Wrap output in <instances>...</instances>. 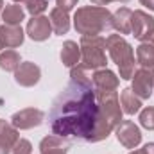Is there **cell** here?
Segmentation results:
<instances>
[{"mask_svg": "<svg viewBox=\"0 0 154 154\" xmlns=\"http://www.w3.org/2000/svg\"><path fill=\"white\" fill-rule=\"evenodd\" d=\"M48 120L52 133L61 138L91 140L99 120V106L93 82L86 75V70L81 66L70 68V82L54 99Z\"/></svg>", "mask_w": 154, "mask_h": 154, "instance_id": "1", "label": "cell"}, {"mask_svg": "<svg viewBox=\"0 0 154 154\" xmlns=\"http://www.w3.org/2000/svg\"><path fill=\"white\" fill-rule=\"evenodd\" d=\"M95 99H97V106H99V120H97V127L90 140L91 143L106 140L115 131L116 125L122 122V108H120L118 91L95 90Z\"/></svg>", "mask_w": 154, "mask_h": 154, "instance_id": "2", "label": "cell"}, {"mask_svg": "<svg viewBox=\"0 0 154 154\" xmlns=\"http://www.w3.org/2000/svg\"><path fill=\"white\" fill-rule=\"evenodd\" d=\"M113 14L108 7L100 5H84L79 7L74 14V27L81 36H100L111 27Z\"/></svg>", "mask_w": 154, "mask_h": 154, "instance_id": "3", "label": "cell"}, {"mask_svg": "<svg viewBox=\"0 0 154 154\" xmlns=\"http://www.w3.org/2000/svg\"><path fill=\"white\" fill-rule=\"evenodd\" d=\"M106 50L120 70V79L129 81L134 74V65H136L134 50H133L131 43L122 34H109L106 38Z\"/></svg>", "mask_w": 154, "mask_h": 154, "instance_id": "4", "label": "cell"}, {"mask_svg": "<svg viewBox=\"0 0 154 154\" xmlns=\"http://www.w3.org/2000/svg\"><path fill=\"white\" fill-rule=\"evenodd\" d=\"M81 61L77 66L82 70H100L106 68V38L102 36H81Z\"/></svg>", "mask_w": 154, "mask_h": 154, "instance_id": "5", "label": "cell"}, {"mask_svg": "<svg viewBox=\"0 0 154 154\" xmlns=\"http://www.w3.org/2000/svg\"><path fill=\"white\" fill-rule=\"evenodd\" d=\"M131 34L138 41H149L154 36V16H151L149 13L136 9L133 11L131 16Z\"/></svg>", "mask_w": 154, "mask_h": 154, "instance_id": "6", "label": "cell"}, {"mask_svg": "<svg viewBox=\"0 0 154 154\" xmlns=\"http://www.w3.org/2000/svg\"><path fill=\"white\" fill-rule=\"evenodd\" d=\"M115 134L125 149H136L142 143V131L133 120H122L115 127Z\"/></svg>", "mask_w": 154, "mask_h": 154, "instance_id": "7", "label": "cell"}, {"mask_svg": "<svg viewBox=\"0 0 154 154\" xmlns=\"http://www.w3.org/2000/svg\"><path fill=\"white\" fill-rule=\"evenodd\" d=\"M133 93L142 99V100H147L154 91V72L152 70H147V68H140V70H134L133 74Z\"/></svg>", "mask_w": 154, "mask_h": 154, "instance_id": "8", "label": "cell"}, {"mask_svg": "<svg viewBox=\"0 0 154 154\" xmlns=\"http://www.w3.org/2000/svg\"><path fill=\"white\" fill-rule=\"evenodd\" d=\"M43 120H45V113L41 109H38V108H25V109L16 111L11 116V124L16 129H20V131H27V129L38 127V125L43 124Z\"/></svg>", "mask_w": 154, "mask_h": 154, "instance_id": "9", "label": "cell"}, {"mask_svg": "<svg viewBox=\"0 0 154 154\" xmlns=\"http://www.w3.org/2000/svg\"><path fill=\"white\" fill-rule=\"evenodd\" d=\"M41 79V68H39L36 63L32 61H25V63H20V66L16 68L14 72V81L16 84L23 86V88H32L36 86Z\"/></svg>", "mask_w": 154, "mask_h": 154, "instance_id": "10", "label": "cell"}, {"mask_svg": "<svg viewBox=\"0 0 154 154\" xmlns=\"http://www.w3.org/2000/svg\"><path fill=\"white\" fill-rule=\"evenodd\" d=\"M25 32H27V36L32 41H45V39H48L50 34H52V25H50L48 16H43V14L32 16L27 22Z\"/></svg>", "mask_w": 154, "mask_h": 154, "instance_id": "11", "label": "cell"}, {"mask_svg": "<svg viewBox=\"0 0 154 154\" xmlns=\"http://www.w3.org/2000/svg\"><path fill=\"white\" fill-rule=\"evenodd\" d=\"M91 82H93V90L116 91V90H118V84H120V79L116 77L115 72H111V70H108V68H100V70H95V72H93Z\"/></svg>", "mask_w": 154, "mask_h": 154, "instance_id": "12", "label": "cell"}, {"mask_svg": "<svg viewBox=\"0 0 154 154\" xmlns=\"http://www.w3.org/2000/svg\"><path fill=\"white\" fill-rule=\"evenodd\" d=\"M25 32L20 25H0V43L5 48H16L23 43Z\"/></svg>", "mask_w": 154, "mask_h": 154, "instance_id": "13", "label": "cell"}, {"mask_svg": "<svg viewBox=\"0 0 154 154\" xmlns=\"http://www.w3.org/2000/svg\"><path fill=\"white\" fill-rule=\"evenodd\" d=\"M68 147L70 145L61 136L50 134V136H45L39 142V154H66Z\"/></svg>", "mask_w": 154, "mask_h": 154, "instance_id": "14", "label": "cell"}, {"mask_svg": "<svg viewBox=\"0 0 154 154\" xmlns=\"http://www.w3.org/2000/svg\"><path fill=\"white\" fill-rule=\"evenodd\" d=\"M50 25H52V31L57 34V36H63L70 31V16H68V11L61 9V7H54L50 11Z\"/></svg>", "mask_w": 154, "mask_h": 154, "instance_id": "15", "label": "cell"}, {"mask_svg": "<svg viewBox=\"0 0 154 154\" xmlns=\"http://www.w3.org/2000/svg\"><path fill=\"white\" fill-rule=\"evenodd\" d=\"M131 16H133V11L129 7L116 9L111 18V27L118 34H131Z\"/></svg>", "mask_w": 154, "mask_h": 154, "instance_id": "16", "label": "cell"}, {"mask_svg": "<svg viewBox=\"0 0 154 154\" xmlns=\"http://www.w3.org/2000/svg\"><path fill=\"white\" fill-rule=\"evenodd\" d=\"M59 56H61V63L66 68H74V66L79 65V61H81V47L77 45L75 41L68 39V41L63 43Z\"/></svg>", "mask_w": 154, "mask_h": 154, "instance_id": "17", "label": "cell"}, {"mask_svg": "<svg viewBox=\"0 0 154 154\" xmlns=\"http://www.w3.org/2000/svg\"><path fill=\"white\" fill-rule=\"evenodd\" d=\"M16 140H18V129L9 122L0 120V154H7V151L13 147Z\"/></svg>", "mask_w": 154, "mask_h": 154, "instance_id": "18", "label": "cell"}, {"mask_svg": "<svg viewBox=\"0 0 154 154\" xmlns=\"http://www.w3.org/2000/svg\"><path fill=\"white\" fill-rule=\"evenodd\" d=\"M0 20L5 23V25H20L23 20H25V9L13 2V4H7L4 9H2V14H0Z\"/></svg>", "mask_w": 154, "mask_h": 154, "instance_id": "19", "label": "cell"}, {"mask_svg": "<svg viewBox=\"0 0 154 154\" xmlns=\"http://www.w3.org/2000/svg\"><path fill=\"white\" fill-rule=\"evenodd\" d=\"M120 108L125 115H136L142 109V99H138L131 88H125L120 91Z\"/></svg>", "mask_w": 154, "mask_h": 154, "instance_id": "20", "label": "cell"}, {"mask_svg": "<svg viewBox=\"0 0 154 154\" xmlns=\"http://www.w3.org/2000/svg\"><path fill=\"white\" fill-rule=\"evenodd\" d=\"M136 63L142 68H147V70L154 72V45L151 41L140 43V47L136 48Z\"/></svg>", "mask_w": 154, "mask_h": 154, "instance_id": "21", "label": "cell"}, {"mask_svg": "<svg viewBox=\"0 0 154 154\" xmlns=\"http://www.w3.org/2000/svg\"><path fill=\"white\" fill-rule=\"evenodd\" d=\"M22 59H20V54L13 48H7L4 52H0V68L4 72H16V68L20 66Z\"/></svg>", "mask_w": 154, "mask_h": 154, "instance_id": "22", "label": "cell"}, {"mask_svg": "<svg viewBox=\"0 0 154 154\" xmlns=\"http://www.w3.org/2000/svg\"><path fill=\"white\" fill-rule=\"evenodd\" d=\"M23 5H25V11L32 16H39L47 11L48 7V0H23Z\"/></svg>", "mask_w": 154, "mask_h": 154, "instance_id": "23", "label": "cell"}, {"mask_svg": "<svg viewBox=\"0 0 154 154\" xmlns=\"http://www.w3.org/2000/svg\"><path fill=\"white\" fill-rule=\"evenodd\" d=\"M140 125L143 129H149V131H154V106H147L143 109H140Z\"/></svg>", "mask_w": 154, "mask_h": 154, "instance_id": "24", "label": "cell"}, {"mask_svg": "<svg viewBox=\"0 0 154 154\" xmlns=\"http://www.w3.org/2000/svg\"><path fill=\"white\" fill-rule=\"evenodd\" d=\"M31 152H32V145L25 138H18L13 143V147L7 151V154H31Z\"/></svg>", "mask_w": 154, "mask_h": 154, "instance_id": "25", "label": "cell"}, {"mask_svg": "<svg viewBox=\"0 0 154 154\" xmlns=\"http://www.w3.org/2000/svg\"><path fill=\"white\" fill-rule=\"evenodd\" d=\"M77 2H79V0H56L57 7H61V9H65V11H72L77 5Z\"/></svg>", "mask_w": 154, "mask_h": 154, "instance_id": "26", "label": "cell"}, {"mask_svg": "<svg viewBox=\"0 0 154 154\" xmlns=\"http://www.w3.org/2000/svg\"><path fill=\"white\" fill-rule=\"evenodd\" d=\"M129 154H154V142L145 143L142 149H138V151H131Z\"/></svg>", "mask_w": 154, "mask_h": 154, "instance_id": "27", "label": "cell"}, {"mask_svg": "<svg viewBox=\"0 0 154 154\" xmlns=\"http://www.w3.org/2000/svg\"><path fill=\"white\" fill-rule=\"evenodd\" d=\"M93 5H100V7H104V5H108V4H111V2H120V4H127V2H131V0H90Z\"/></svg>", "mask_w": 154, "mask_h": 154, "instance_id": "28", "label": "cell"}, {"mask_svg": "<svg viewBox=\"0 0 154 154\" xmlns=\"http://www.w3.org/2000/svg\"><path fill=\"white\" fill-rule=\"evenodd\" d=\"M140 4L143 7H147L149 11H154V0H140Z\"/></svg>", "mask_w": 154, "mask_h": 154, "instance_id": "29", "label": "cell"}, {"mask_svg": "<svg viewBox=\"0 0 154 154\" xmlns=\"http://www.w3.org/2000/svg\"><path fill=\"white\" fill-rule=\"evenodd\" d=\"M2 9H4V0H0V14H2Z\"/></svg>", "mask_w": 154, "mask_h": 154, "instance_id": "30", "label": "cell"}, {"mask_svg": "<svg viewBox=\"0 0 154 154\" xmlns=\"http://www.w3.org/2000/svg\"><path fill=\"white\" fill-rule=\"evenodd\" d=\"M149 41H151V43H152V45H154V36H152V38H151V39H149Z\"/></svg>", "mask_w": 154, "mask_h": 154, "instance_id": "31", "label": "cell"}, {"mask_svg": "<svg viewBox=\"0 0 154 154\" xmlns=\"http://www.w3.org/2000/svg\"><path fill=\"white\" fill-rule=\"evenodd\" d=\"M13 2H16V4H18V2H23V0H13Z\"/></svg>", "mask_w": 154, "mask_h": 154, "instance_id": "32", "label": "cell"}, {"mask_svg": "<svg viewBox=\"0 0 154 154\" xmlns=\"http://www.w3.org/2000/svg\"><path fill=\"white\" fill-rule=\"evenodd\" d=\"M2 48H4V45H2V43H0V50H2Z\"/></svg>", "mask_w": 154, "mask_h": 154, "instance_id": "33", "label": "cell"}]
</instances>
